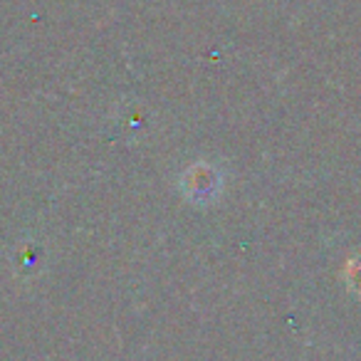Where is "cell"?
Listing matches in <instances>:
<instances>
[{
	"instance_id": "cell-1",
	"label": "cell",
	"mask_w": 361,
	"mask_h": 361,
	"mask_svg": "<svg viewBox=\"0 0 361 361\" xmlns=\"http://www.w3.org/2000/svg\"><path fill=\"white\" fill-rule=\"evenodd\" d=\"M183 186H186L188 196L193 201H206V198H213L218 193L221 180H218V173L211 166H193L183 178Z\"/></svg>"
}]
</instances>
